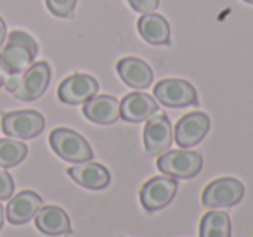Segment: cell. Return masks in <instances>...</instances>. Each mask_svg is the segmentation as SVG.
<instances>
[{"instance_id": "obj_9", "label": "cell", "mask_w": 253, "mask_h": 237, "mask_svg": "<svg viewBox=\"0 0 253 237\" xmlns=\"http://www.w3.org/2000/svg\"><path fill=\"white\" fill-rule=\"evenodd\" d=\"M177 180L172 177H153L141 187V204L146 211L153 213L165 208L177 194Z\"/></svg>"}, {"instance_id": "obj_22", "label": "cell", "mask_w": 253, "mask_h": 237, "mask_svg": "<svg viewBox=\"0 0 253 237\" xmlns=\"http://www.w3.org/2000/svg\"><path fill=\"white\" fill-rule=\"evenodd\" d=\"M12 192H14V180L5 171V168H0V201L11 199Z\"/></svg>"}, {"instance_id": "obj_24", "label": "cell", "mask_w": 253, "mask_h": 237, "mask_svg": "<svg viewBox=\"0 0 253 237\" xmlns=\"http://www.w3.org/2000/svg\"><path fill=\"white\" fill-rule=\"evenodd\" d=\"M7 28H5V23H4V19L0 18V49H2V45H4V42H5V39H7Z\"/></svg>"}, {"instance_id": "obj_1", "label": "cell", "mask_w": 253, "mask_h": 237, "mask_svg": "<svg viewBox=\"0 0 253 237\" xmlns=\"http://www.w3.org/2000/svg\"><path fill=\"white\" fill-rule=\"evenodd\" d=\"M39 54V43L32 35L21 30H14L9 33L7 43L0 49V66L5 75H21L35 61Z\"/></svg>"}, {"instance_id": "obj_3", "label": "cell", "mask_w": 253, "mask_h": 237, "mask_svg": "<svg viewBox=\"0 0 253 237\" xmlns=\"http://www.w3.org/2000/svg\"><path fill=\"white\" fill-rule=\"evenodd\" d=\"M49 142L52 151L68 163H85L94 158L92 147L78 132L71 128H56L50 132Z\"/></svg>"}, {"instance_id": "obj_21", "label": "cell", "mask_w": 253, "mask_h": 237, "mask_svg": "<svg viewBox=\"0 0 253 237\" xmlns=\"http://www.w3.org/2000/svg\"><path fill=\"white\" fill-rule=\"evenodd\" d=\"M78 0H45L47 9L57 18H71Z\"/></svg>"}, {"instance_id": "obj_7", "label": "cell", "mask_w": 253, "mask_h": 237, "mask_svg": "<svg viewBox=\"0 0 253 237\" xmlns=\"http://www.w3.org/2000/svg\"><path fill=\"white\" fill-rule=\"evenodd\" d=\"M45 128V118L39 111H12L2 116V130L12 139H35Z\"/></svg>"}, {"instance_id": "obj_2", "label": "cell", "mask_w": 253, "mask_h": 237, "mask_svg": "<svg viewBox=\"0 0 253 237\" xmlns=\"http://www.w3.org/2000/svg\"><path fill=\"white\" fill-rule=\"evenodd\" d=\"M50 83V66L45 61L33 63L21 75H12L5 81V88L9 94L21 101H37L45 94L47 87Z\"/></svg>"}, {"instance_id": "obj_13", "label": "cell", "mask_w": 253, "mask_h": 237, "mask_svg": "<svg viewBox=\"0 0 253 237\" xmlns=\"http://www.w3.org/2000/svg\"><path fill=\"white\" fill-rule=\"evenodd\" d=\"M42 198L37 192L23 191L9 201L5 216H7V220L12 225H23V223H28L30 220L35 218V215L42 208Z\"/></svg>"}, {"instance_id": "obj_19", "label": "cell", "mask_w": 253, "mask_h": 237, "mask_svg": "<svg viewBox=\"0 0 253 237\" xmlns=\"http://www.w3.org/2000/svg\"><path fill=\"white\" fill-rule=\"evenodd\" d=\"M200 237H231V220L224 211H208L200 223Z\"/></svg>"}, {"instance_id": "obj_8", "label": "cell", "mask_w": 253, "mask_h": 237, "mask_svg": "<svg viewBox=\"0 0 253 237\" xmlns=\"http://www.w3.org/2000/svg\"><path fill=\"white\" fill-rule=\"evenodd\" d=\"M144 149L149 156H162L170 149L173 140L172 121L165 113H155L151 118L146 121L144 132Z\"/></svg>"}, {"instance_id": "obj_26", "label": "cell", "mask_w": 253, "mask_h": 237, "mask_svg": "<svg viewBox=\"0 0 253 237\" xmlns=\"http://www.w3.org/2000/svg\"><path fill=\"white\" fill-rule=\"evenodd\" d=\"M2 85H5V71L0 66V87H2Z\"/></svg>"}, {"instance_id": "obj_15", "label": "cell", "mask_w": 253, "mask_h": 237, "mask_svg": "<svg viewBox=\"0 0 253 237\" xmlns=\"http://www.w3.org/2000/svg\"><path fill=\"white\" fill-rule=\"evenodd\" d=\"M84 115L95 125H113L120 119V101L113 95H94L84 104Z\"/></svg>"}, {"instance_id": "obj_4", "label": "cell", "mask_w": 253, "mask_h": 237, "mask_svg": "<svg viewBox=\"0 0 253 237\" xmlns=\"http://www.w3.org/2000/svg\"><path fill=\"white\" fill-rule=\"evenodd\" d=\"M156 166L163 175L172 178H194L203 168V158L196 151L177 149L167 151L165 154L158 156Z\"/></svg>"}, {"instance_id": "obj_17", "label": "cell", "mask_w": 253, "mask_h": 237, "mask_svg": "<svg viewBox=\"0 0 253 237\" xmlns=\"http://www.w3.org/2000/svg\"><path fill=\"white\" fill-rule=\"evenodd\" d=\"M35 225L45 236H64L71 234L70 216L59 206H43L35 215Z\"/></svg>"}, {"instance_id": "obj_23", "label": "cell", "mask_w": 253, "mask_h": 237, "mask_svg": "<svg viewBox=\"0 0 253 237\" xmlns=\"http://www.w3.org/2000/svg\"><path fill=\"white\" fill-rule=\"evenodd\" d=\"M126 2L139 14H151L160 5V0H126Z\"/></svg>"}, {"instance_id": "obj_6", "label": "cell", "mask_w": 253, "mask_h": 237, "mask_svg": "<svg viewBox=\"0 0 253 237\" xmlns=\"http://www.w3.org/2000/svg\"><path fill=\"white\" fill-rule=\"evenodd\" d=\"M245 196V185L232 177L217 178L205 187L201 201L207 208H231L238 204Z\"/></svg>"}, {"instance_id": "obj_27", "label": "cell", "mask_w": 253, "mask_h": 237, "mask_svg": "<svg viewBox=\"0 0 253 237\" xmlns=\"http://www.w3.org/2000/svg\"><path fill=\"white\" fill-rule=\"evenodd\" d=\"M243 2H246V4H253V0H243Z\"/></svg>"}, {"instance_id": "obj_14", "label": "cell", "mask_w": 253, "mask_h": 237, "mask_svg": "<svg viewBox=\"0 0 253 237\" xmlns=\"http://www.w3.org/2000/svg\"><path fill=\"white\" fill-rule=\"evenodd\" d=\"M120 78L123 83L135 90H144L153 83V70L146 61L139 57H123L116 64Z\"/></svg>"}, {"instance_id": "obj_16", "label": "cell", "mask_w": 253, "mask_h": 237, "mask_svg": "<svg viewBox=\"0 0 253 237\" xmlns=\"http://www.w3.org/2000/svg\"><path fill=\"white\" fill-rule=\"evenodd\" d=\"M68 175L78 185L88 189V191H102L111 182V175H109L108 168L99 163H92V161L75 164L68 170Z\"/></svg>"}, {"instance_id": "obj_10", "label": "cell", "mask_w": 253, "mask_h": 237, "mask_svg": "<svg viewBox=\"0 0 253 237\" xmlns=\"http://www.w3.org/2000/svg\"><path fill=\"white\" fill-rule=\"evenodd\" d=\"M99 92V83L94 77L85 73H75L64 78L57 88V97L68 106L85 104Z\"/></svg>"}, {"instance_id": "obj_20", "label": "cell", "mask_w": 253, "mask_h": 237, "mask_svg": "<svg viewBox=\"0 0 253 237\" xmlns=\"http://www.w3.org/2000/svg\"><path fill=\"white\" fill-rule=\"evenodd\" d=\"M28 154L26 144L14 139H0V168L18 166Z\"/></svg>"}, {"instance_id": "obj_25", "label": "cell", "mask_w": 253, "mask_h": 237, "mask_svg": "<svg viewBox=\"0 0 253 237\" xmlns=\"http://www.w3.org/2000/svg\"><path fill=\"white\" fill-rule=\"evenodd\" d=\"M4 218H5V215H4V206L0 204V230H2V227H4Z\"/></svg>"}, {"instance_id": "obj_12", "label": "cell", "mask_w": 253, "mask_h": 237, "mask_svg": "<svg viewBox=\"0 0 253 237\" xmlns=\"http://www.w3.org/2000/svg\"><path fill=\"white\" fill-rule=\"evenodd\" d=\"M155 113H158V102L144 92H132L120 102V118L128 123L148 121Z\"/></svg>"}, {"instance_id": "obj_18", "label": "cell", "mask_w": 253, "mask_h": 237, "mask_svg": "<svg viewBox=\"0 0 253 237\" xmlns=\"http://www.w3.org/2000/svg\"><path fill=\"white\" fill-rule=\"evenodd\" d=\"M137 28L141 37L151 45H169L170 43V25L160 14H142L137 21Z\"/></svg>"}, {"instance_id": "obj_11", "label": "cell", "mask_w": 253, "mask_h": 237, "mask_svg": "<svg viewBox=\"0 0 253 237\" xmlns=\"http://www.w3.org/2000/svg\"><path fill=\"white\" fill-rule=\"evenodd\" d=\"M208 130H210V118L207 113H187L177 121L175 130H173V140L182 149H189V147L198 146L205 139Z\"/></svg>"}, {"instance_id": "obj_5", "label": "cell", "mask_w": 253, "mask_h": 237, "mask_svg": "<svg viewBox=\"0 0 253 237\" xmlns=\"http://www.w3.org/2000/svg\"><path fill=\"white\" fill-rule=\"evenodd\" d=\"M153 94L156 101L167 108H187L200 104L196 88L182 78H165L158 81Z\"/></svg>"}]
</instances>
